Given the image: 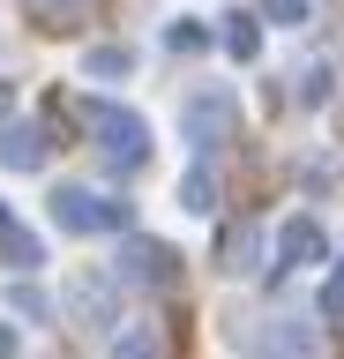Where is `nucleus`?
Instances as JSON below:
<instances>
[{"label": "nucleus", "instance_id": "obj_1", "mask_svg": "<svg viewBox=\"0 0 344 359\" xmlns=\"http://www.w3.org/2000/svg\"><path fill=\"white\" fill-rule=\"evenodd\" d=\"M53 224H60V232H120V224H128V202H105V195H90V187H60V195H53Z\"/></svg>", "mask_w": 344, "mask_h": 359}, {"label": "nucleus", "instance_id": "obj_2", "mask_svg": "<svg viewBox=\"0 0 344 359\" xmlns=\"http://www.w3.org/2000/svg\"><path fill=\"white\" fill-rule=\"evenodd\" d=\"M247 359H315V330L292 314H270L247 330Z\"/></svg>", "mask_w": 344, "mask_h": 359}, {"label": "nucleus", "instance_id": "obj_3", "mask_svg": "<svg viewBox=\"0 0 344 359\" xmlns=\"http://www.w3.org/2000/svg\"><path fill=\"white\" fill-rule=\"evenodd\" d=\"M97 120V150L113 157V165H142V150H150V128H142L135 112H113V105H90Z\"/></svg>", "mask_w": 344, "mask_h": 359}, {"label": "nucleus", "instance_id": "obj_4", "mask_svg": "<svg viewBox=\"0 0 344 359\" xmlns=\"http://www.w3.org/2000/svg\"><path fill=\"white\" fill-rule=\"evenodd\" d=\"M232 120H240V97H232V90H202V97H187V142H195V150H209Z\"/></svg>", "mask_w": 344, "mask_h": 359}, {"label": "nucleus", "instance_id": "obj_5", "mask_svg": "<svg viewBox=\"0 0 344 359\" xmlns=\"http://www.w3.org/2000/svg\"><path fill=\"white\" fill-rule=\"evenodd\" d=\"M120 277H135V285H172L180 269H172V247H158V240H128V255H120Z\"/></svg>", "mask_w": 344, "mask_h": 359}, {"label": "nucleus", "instance_id": "obj_6", "mask_svg": "<svg viewBox=\"0 0 344 359\" xmlns=\"http://www.w3.org/2000/svg\"><path fill=\"white\" fill-rule=\"evenodd\" d=\"M322 247H329V240H322L315 217H292L284 232H277V255H284V262H322Z\"/></svg>", "mask_w": 344, "mask_h": 359}, {"label": "nucleus", "instance_id": "obj_7", "mask_svg": "<svg viewBox=\"0 0 344 359\" xmlns=\"http://www.w3.org/2000/svg\"><path fill=\"white\" fill-rule=\"evenodd\" d=\"M38 128H8L0 135V165H8V172H38Z\"/></svg>", "mask_w": 344, "mask_h": 359}, {"label": "nucleus", "instance_id": "obj_8", "mask_svg": "<svg viewBox=\"0 0 344 359\" xmlns=\"http://www.w3.org/2000/svg\"><path fill=\"white\" fill-rule=\"evenodd\" d=\"M180 202L195 210V217H209V210H217V180H209V165H195V172L180 180Z\"/></svg>", "mask_w": 344, "mask_h": 359}, {"label": "nucleus", "instance_id": "obj_9", "mask_svg": "<svg viewBox=\"0 0 344 359\" xmlns=\"http://www.w3.org/2000/svg\"><path fill=\"white\" fill-rule=\"evenodd\" d=\"M128 67H135V53H128V45H97L90 60H83V75H97V83H113V75H128Z\"/></svg>", "mask_w": 344, "mask_h": 359}, {"label": "nucleus", "instance_id": "obj_10", "mask_svg": "<svg viewBox=\"0 0 344 359\" xmlns=\"http://www.w3.org/2000/svg\"><path fill=\"white\" fill-rule=\"evenodd\" d=\"M225 53H232V60H254V53H262V30H254V15H232V22H225Z\"/></svg>", "mask_w": 344, "mask_h": 359}, {"label": "nucleus", "instance_id": "obj_11", "mask_svg": "<svg viewBox=\"0 0 344 359\" xmlns=\"http://www.w3.org/2000/svg\"><path fill=\"white\" fill-rule=\"evenodd\" d=\"M23 8L46 22V30H60V22H83V8H90V0H23Z\"/></svg>", "mask_w": 344, "mask_h": 359}, {"label": "nucleus", "instance_id": "obj_12", "mask_svg": "<svg viewBox=\"0 0 344 359\" xmlns=\"http://www.w3.org/2000/svg\"><path fill=\"white\" fill-rule=\"evenodd\" d=\"M113 359H165V344H158L150 330H120V337H113Z\"/></svg>", "mask_w": 344, "mask_h": 359}, {"label": "nucleus", "instance_id": "obj_13", "mask_svg": "<svg viewBox=\"0 0 344 359\" xmlns=\"http://www.w3.org/2000/svg\"><path fill=\"white\" fill-rule=\"evenodd\" d=\"M0 255H8L15 269H38V240H30V232H15V224H0Z\"/></svg>", "mask_w": 344, "mask_h": 359}, {"label": "nucleus", "instance_id": "obj_14", "mask_svg": "<svg viewBox=\"0 0 344 359\" xmlns=\"http://www.w3.org/2000/svg\"><path fill=\"white\" fill-rule=\"evenodd\" d=\"M262 15L284 22V30H299V22H307V0H262Z\"/></svg>", "mask_w": 344, "mask_h": 359}, {"label": "nucleus", "instance_id": "obj_15", "mask_svg": "<svg viewBox=\"0 0 344 359\" xmlns=\"http://www.w3.org/2000/svg\"><path fill=\"white\" fill-rule=\"evenodd\" d=\"M225 269L240 277V269H254V232H240V240H225Z\"/></svg>", "mask_w": 344, "mask_h": 359}, {"label": "nucleus", "instance_id": "obj_16", "mask_svg": "<svg viewBox=\"0 0 344 359\" xmlns=\"http://www.w3.org/2000/svg\"><path fill=\"white\" fill-rule=\"evenodd\" d=\"M165 45H172V53H202V30H195V22H172V30H165Z\"/></svg>", "mask_w": 344, "mask_h": 359}, {"label": "nucleus", "instance_id": "obj_17", "mask_svg": "<svg viewBox=\"0 0 344 359\" xmlns=\"http://www.w3.org/2000/svg\"><path fill=\"white\" fill-rule=\"evenodd\" d=\"M322 314H344V269L329 277V285H322Z\"/></svg>", "mask_w": 344, "mask_h": 359}, {"label": "nucleus", "instance_id": "obj_18", "mask_svg": "<svg viewBox=\"0 0 344 359\" xmlns=\"http://www.w3.org/2000/svg\"><path fill=\"white\" fill-rule=\"evenodd\" d=\"M0 359H15V330H0Z\"/></svg>", "mask_w": 344, "mask_h": 359}, {"label": "nucleus", "instance_id": "obj_19", "mask_svg": "<svg viewBox=\"0 0 344 359\" xmlns=\"http://www.w3.org/2000/svg\"><path fill=\"white\" fill-rule=\"evenodd\" d=\"M0 112H8V83H0Z\"/></svg>", "mask_w": 344, "mask_h": 359}, {"label": "nucleus", "instance_id": "obj_20", "mask_svg": "<svg viewBox=\"0 0 344 359\" xmlns=\"http://www.w3.org/2000/svg\"><path fill=\"white\" fill-rule=\"evenodd\" d=\"M0 224H8V202H0Z\"/></svg>", "mask_w": 344, "mask_h": 359}]
</instances>
